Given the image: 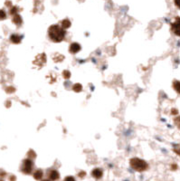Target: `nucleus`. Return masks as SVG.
<instances>
[{
    "mask_svg": "<svg viewBox=\"0 0 180 181\" xmlns=\"http://www.w3.org/2000/svg\"><path fill=\"white\" fill-rule=\"evenodd\" d=\"M16 13H17V8L16 7H12L11 8V10H10V14L11 15H16Z\"/></svg>",
    "mask_w": 180,
    "mask_h": 181,
    "instance_id": "nucleus-17",
    "label": "nucleus"
},
{
    "mask_svg": "<svg viewBox=\"0 0 180 181\" xmlns=\"http://www.w3.org/2000/svg\"><path fill=\"white\" fill-rule=\"evenodd\" d=\"M81 50V45L77 43H73L70 45V48H69V51L72 53V54H76L78 53L79 51Z\"/></svg>",
    "mask_w": 180,
    "mask_h": 181,
    "instance_id": "nucleus-5",
    "label": "nucleus"
},
{
    "mask_svg": "<svg viewBox=\"0 0 180 181\" xmlns=\"http://www.w3.org/2000/svg\"><path fill=\"white\" fill-rule=\"evenodd\" d=\"M174 151H175L177 155L180 156V146H176V147L174 149Z\"/></svg>",
    "mask_w": 180,
    "mask_h": 181,
    "instance_id": "nucleus-18",
    "label": "nucleus"
},
{
    "mask_svg": "<svg viewBox=\"0 0 180 181\" xmlns=\"http://www.w3.org/2000/svg\"><path fill=\"white\" fill-rule=\"evenodd\" d=\"M172 31L178 36H180V17H176L171 26Z\"/></svg>",
    "mask_w": 180,
    "mask_h": 181,
    "instance_id": "nucleus-4",
    "label": "nucleus"
},
{
    "mask_svg": "<svg viewBox=\"0 0 180 181\" xmlns=\"http://www.w3.org/2000/svg\"><path fill=\"white\" fill-rule=\"evenodd\" d=\"M173 111H172V113H173V114H176V113H177V111H176V110H172Z\"/></svg>",
    "mask_w": 180,
    "mask_h": 181,
    "instance_id": "nucleus-25",
    "label": "nucleus"
},
{
    "mask_svg": "<svg viewBox=\"0 0 180 181\" xmlns=\"http://www.w3.org/2000/svg\"><path fill=\"white\" fill-rule=\"evenodd\" d=\"M92 174L95 178H101L102 177V170L100 169V168H95V169L93 170Z\"/></svg>",
    "mask_w": 180,
    "mask_h": 181,
    "instance_id": "nucleus-6",
    "label": "nucleus"
},
{
    "mask_svg": "<svg viewBox=\"0 0 180 181\" xmlns=\"http://www.w3.org/2000/svg\"><path fill=\"white\" fill-rule=\"evenodd\" d=\"M62 76H63L64 79H69V78L71 77V73H70L69 71L65 70V71L62 72Z\"/></svg>",
    "mask_w": 180,
    "mask_h": 181,
    "instance_id": "nucleus-14",
    "label": "nucleus"
},
{
    "mask_svg": "<svg viewBox=\"0 0 180 181\" xmlns=\"http://www.w3.org/2000/svg\"><path fill=\"white\" fill-rule=\"evenodd\" d=\"M10 40L14 43H19L21 42V36H19L18 35H12L10 36Z\"/></svg>",
    "mask_w": 180,
    "mask_h": 181,
    "instance_id": "nucleus-8",
    "label": "nucleus"
},
{
    "mask_svg": "<svg viewBox=\"0 0 180 181\" xmlns=\"http://www.w3.org/2000/svg\"><path fill=\"white\" fill-rule=\"evenodd\" d=\"M64 181H75V179L73 177H66Z\"/></svg>",
    "mask_w": 180,
    "mask_h": 181,
    "instance_id": "nucleus-19",
    "label": "nucleus"
},
{
    "mask_svg": "<svg viewBox=\"0 0 180 181\" xmlns=\"http://www.w3.org/2000/svg\"><path fill=\"white\" fill-rule=\"evenodd\" d=\"M6 16H7V15H6V12L4 11V10H0V19H5L6 18Z\"/></svg>",
    "mask_w": 180,
    "mask_h": 181,
    "instance_id": "nucleus-15",
    "label": "nucleus"
},
{
    "mask_svg": "<svg viewBox=\"0 0 180 181\" xmlns=\"http://www.w3.org/2000/svg\"><path fill=\"white\" fill-rule=\"evenodd\" d=\"M13 22L15 23V25H17V26L21 25L22 24V18H21V16L19 15H17V14L15 15L14 17H13Z\"/></svg>",
    "mask_w": 180,
    "mask_h": 181,
    "instance_id": "nucleus-10",
    "label": "nucleus"
},
{
    "mask_svg": "<svg viewBox=\"0 0 180 181\" xmlns=\"http://www.w3.org/2000/svg\"><path fill=\"white\" fill-rule=\"evenodd\" d=\"M28 156L31 157H35V153L33 150H30V151L28 152Z\"/></svg>",
    "mask_w": 180,
    "mask_h": 181,
    "instance_id": "nucleus-21",
    "label": "nucleus"
},
{
    "mask_svg": "<svg viewBox=\"0 0 180 181\" xmlns=\"http://www.w3.org/2000/svg\"><path fill=\"white\" fill-rule=\"evenodd\" d=\"M6 90H7V93H14V92H15V88H14V87H7Z\"/></svg>",
    "mask_w": 180,
    "mask_h": 181,
    "instance_id": "nucleus-16",
    "label": "nucleus"
},
{
    "mask_svg": "<svg viewBox=\"0 0 180 181\" xmlns=\"http://www.w3.org/2000/svg\"><path fill=\"white\" fill-rule=\"evenodd\" d=\"M49 177H50V178H51L52 180L55 181V180H57V179L59 178L60 176H59V173H58L57 170H52V171L50 172Z\"/></svg>",
    "mask_w": 180,
    "mask_h": 181,
    "instance_id": "nucleus-7",
    "label": "nucleus"
},
{
    "mask_svg": "<svg viewBox=\"0 0 180 181\" xmlns=\"http://www.w3.org/2000/svg\"><path fill=\"white\" fill-rule=\"evenodd\" d=\"M175 122H176V124L177 125V127L180 129V117H177V118L175 120Z\"/></svg>",
    "mask_w": 180,
    "mask_h": 181,
    "instance_id": "nucleus-20",
    "label": "nucleus"
},
{
    "mask_svg": "<svg viewBox=\"0 0 180 181\" xmlns=\"http://www.w3.org/2000/svg\"><path fill=\"white\" fill-rule=\"evenodd\" d=\"M175 4L178 8H180V0H175Z\"/></svg>",
    "mask_w": 180,
    "mask_h": 181,
    "instance_id": "nucleus-22",
    "label": "nucleus"
},
{
    "mask_svg": "<svg viewBox=\"0 0 180 181\" xmlns=\"http://www.w3.org/2000/svg\"><path fill=\"white\" fill-rule=\"evenodd\" d=\"M130 166L133 169L137 171H144L148 168V163L144 161L143 160H140L139 157H134L130 160Z\"/></svg>",
    "mask_w": 180,
    "mask_h": 181,
    "instance_id": "nucleus-2",
    "label": "nucleus"
},
{
    "mask_svg": "<svg viewBox=\"0 0 180 181\" xmlns=\"http://www.w3.org/2000/svg\"><path fill=\"white\" fill-rule=\"evenodd\" d=\"M0 181H2V180H0Z\"/></svg>",
    "mask_w": 180,
    "mask_h": 181,
    "instance_id": "nucleus-27",
    "label": "nucleus"
},
{
    "mask_svg": "<svg viewBox=\"0 0 180 181\" xmlns=\"http://www.w3.org/2000/svg\"><path fill=\"white\" fill-rule=\"evenodd\" d=\"M43 181H49L48 179H44V180H43Z\"/></svg>",
    "mask_w": 180,
    "mask_h": 181,
    "instance_id": "nucleus-26",
    "label": "nucleus"
},
{
    "mask_svg": "<svg viewBox=\"0 0 180 181\" xmlns=\"http://www.w3.org/2000/svg\"><path fill=\"white\" fill-rule=\"evenodd\" d=\"M173 87H174V89L176 90V92L180 94V82L175 81V82H173Z\"/></svg>",
    "mask_w": 180,
    "mask_h": 181,
    "instance_id": "nucleus-12",
    "label": "nucleus"
},
{
    "mask_svg": "<svg viewBox=\"0 0 180 181\" xmlns=\"http://www.w3.org/2000/svg\"><path fill=\"white\" fill-rule=\"evenodd\" d=\"M48 35L52 41H54L55 43H60L63 40L64 36H65V31L63 28L60 27L59 26L54 25V26H50V28L48 30Z\"/></svg>",
    "mask_w": 180,
    "mask_h": 181,
    "instance_id": "nucleus-1",
    "label": "nucleus"
},
{
    "mask_svg": "<svg viewBox=\"0 0 180 181\" xmlns=\"http://www.w3.org/2000/svg\"><path fill=\"white\" fill-rule=\"evenodd\" d=\"M10 181H15V176H12L10 177Z\"/></svg>",
    "mask_w": 180,
    "mask_h": 181,
    "instance_id": "nucleus-23",
    "label": "nucleus"
},
{
    "mask_svg": "<svg viewBox=\"0 0 180 181\" xmlns=\"http://www.w3.org/2000/svg\"><path fill=\"white\" fill-rule=\"evenodd\" d=\"M32 169H33V161L29 160V158L28 160H25L23 168H22V171L25 174H30L32 172Z\"/></svg>",
    "mask_w": 180,
    "mask_h": 181,
    "instance_id": "nucleus-3",
    "label": "nucleus"
},
{
    "mask_svg": "<svg viewBox=\"0 0 180 181\" xmlns=\"http://www.w3.org/2000/svg\"><path fill=\"white\" fill-rule=\"evenodd\" d=\"M34 177H35L36 180H40V179L43 177V171H42V170H36V171L34 173Z\"/></svg>",
    "mask_w": 180,
    "mask_h": 181,
    "instance_id": "nucleus-11",
    "label": "nucleus"
},
{
    "mask_svg": "<svg viewBox=\"0 0 180 181\" xmlns=\"http://www.w3.org/2000/svg\"><path fill=\"white\" fill-rule=\"evenodd\" d=\"M79 176H80V177H83V176H85V172H82V173H80Z\"/></svg>",
    "mask_w": 180,
    "mask_h": 181,
    "instance_id": "nucleus-24",
    "label": "nucleus"
},
{
    "mask_svg": "<svg viewBox=\"0 0 180 181\" xmlns=\"http://www.w3.org/2000/svg\"><path fill=\"white\" fill-rule=\"evenodd\" d=\"M73 89L74 92L80 93V92H82V84H80V83H76V84L73 85Z\"/></svg>",
    "mask_w": 180,
    "mask_h": 181,
    "instance_id": "nucleus-13",
    "label": "nucleus"
},
{
    "mask_svg": "<svg viewBox=\"0 0 180 181\" xmlns=\"http://www.w3.org/2000/svg\"><path fill=\"white\" fill-rule=\"evenodd\" d=\"M61 24H62V28H63V29H67V28H69L71 26V22L68 19L62 20L61 22Z\"/></svg>",
    "mask_w": 180,
    "mask_h": 181,
    "instance_id": "nucleus-9",
    "label": "nucleus"
}]
</instances>
